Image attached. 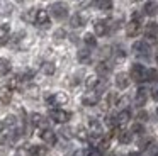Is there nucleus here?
I'll use <instances>...</instances> for the list:
<instances>
[{"label": "nucleus", "instance_id": "f257e3e1", "mask_svg": "<svg viewBox=\"0 0 158 156\" xmlns=\"http://www.w3.org/2000/svg\"><path fill=\"white\" fill-rule=\"evenodd\" d=\"M51 14L55 19L61 20V19H66L68 17V7L65 5L63 2H56L51 5Z\"/></svg>", "mask_w": 158, "mask_h": 156}, {"label": "nucleus", "instance_id": "f03ea898", "mask_svg": "<svg viewBox=\"0 0 158 156\" xmlns=\"http://www.w3.org/2000/svg\"><path fill=\"white\" fill-rule=\"evenodd\" d=\"M51 119L55 122H58V124H66V122L72 119V114L66 110H63V109H55V110H51Z\"/></svg>", "mask_w": 158, "mask_h": 156}, {"label": "nucleus", "instance_id": "7ed1b4c3", "mask_svg": "<svg viewBox=\"0 0 158 156\" xmlns=\"http://www.w3.org/2000/svg\"><path fill=\"white\" fill-rule=\"evenodd\" d=\"M48 104H51V105H56V107H60V105H65V104H68V95L65 93V92H58V93H55V95H49L48 98Z\"/></svg>", "mask_w": 158, "mask_h": 156}, {"label": "nucleus", "instance_id": "20e7f679", "mask_svg": "<svg viewBox=\"0 0 158 156\" xmlns=\"http://www.w3.org/2000/svg\"><path fill=\"white\" fill-rule=\"evenodd\" d=\"M144 76H146V70H144L143 64H133L131 66V78L136 81H144Z\"/></svg>", "mask_w": 158, "mask_h": 156}, {"label": "nucleus", "instance_id": "39448f33", "mask_svg": "<svg viewBox=\"0 0 158 156\" xmlns=\"http://www.w3.org/2000/svg\"><path fill=\"white\" fill-rule=\"evenodd\" d=\"M34 24L39 26V27H49V14H48V10H38V12H36Z\"/></svg>", "mask_w": 158, "mask_h": 156}, {"label": "nucleus", "instance_id": "423d86ee", "mask_svg": "<svg viewBox=\"0 0 158 156\" xmlns=\"http://www.w3.org/2000/svg\"><path fill=\"white\" fill-rule=\"evenodd\" d=\"M144 37H146L148 41H151V43L158 37V24L156 22H148L146 24V27H144Z\"/></svg>", "mask_w": 158, "mask_h": 156}, {"label": "nucleus", "instance_id": "0eeeda50", "mask_svg": "<svg viewBox=\"0 0 158 156\" xmlns=\"http://www.w3.org/2000/svg\"><path fill=\"white\" fill-rule=\"evenodd\" d=\"M89 136H94V138H100L102 136V124L95 119L89 122Z\"/></svg>", "mask_w": 158, "mask_h": 156}, {"label": "nucleus", "instance_id": "6e6552de", "mask_svg": "<svg viewBox=\"0 0 158 156\" xmlns=\"http://www.w3.org/2000/svg\"><path fill=\"white\" fill-rule=\"evenodd\" d=\"M129 121H131V112L129 110H121L119 114L114 117V125H121V127H123V125H126Z\"/></svg>", "mask_w": 158, "mask_h": 156}, {"label": "nucleus", "instance_id": "1a4fd4ad", "mask_svg": "<svg viewBox=\"0 0 158 156\" xmlns=\"http://www.w3.org/2000/svg\"><path fill=\"white\" fill-rule=\"evenodd\" d=\"M99 100H100V97H99V93L97 92H94V90H90L89 93H85L82 97V102H83V105H97L99 104Z\"/></svg>", "mask_w": 158, "mask_h": 156}, {"label": "nucleus", "instance_id": "9d476101", "mask_svg": "<svg viewBox=\"0 0 158 156\" xmlns=\"http://www.w3.org/2000/svg\"><path fill=\"white\" fill-rule=\"evenodd\" d=\"M41 139L46 142V144H49V146L56 144V134L51 131V129H48V127H44L41 131Z\"/></svg>", "mask_w": 158, "mask_h": 156}, {"label": "nucleus", "instance_id": "9b49d317", "mask_svg": "<svg viewBox=\"0 0 158 156\" xmlns=\"http://www.w3.org/2000/svg\"><path fill=\"white\" fill-rule=\"evenodd\" d=\"M129 81H131V76L127 73H117L116 76V87L121 88V90H124V88L129 87Z\"/></svg>", "mask_w": 158, "mask_h": 156}, {"label": "nucleus", "instance_id": "f8f14e48", "mask_svg": "<svg viewBox=\"0 0 158 156\" xmlns=\"http://www.w3.org/2000/svg\"><path fill=\"white\" fill-rule=\"evenodd\" d=\"M94 32H95L97 36H106V34L109 32V24L104 22V20H97L95 26H94Z\"/></svg>", "mask_w": 158, "mask_h": 156}, {"label": "nucleus", "instance_id": "ddd939ff", "mask_svg": "<svg viewBox=\"0 0 158 156\" xmlns=\"http://www.w3.org/2000/svg\"><path fill=\"white\" fill-rule=\"evenodd\" d=\"M143 10H144L146 15H156V14H158V3L153 2V0H148V2L144 3Z\"/></svg>", "mask_w": 158, "mask_h": 156}, {"label": "nucleus", "instance_id": "4468645a", "mask_svg": "<svg viewBox=\"0 0 158 156\" xmlns=\"http://www.w3.org/2000/svg\"><path fill=\"white\" fill-rule=\"evenodd\" d=\"M134 51H136L139 56H148V53H150V46H148L144 41H138V43L134 44Z\"/></svg>", "mask_w": 158, "mask_h": 156}, {"label": "nucleus", "instance_id": "2eb2a0df", "mask_svg": "<svg viewBox=\"0 0 158 156\" xmlns=\"http://www.w3.org/2000/svg\"><path fill=\"white\" fill-rule=\"evenodd\" d=\"M14 5H12L9 0H0V15H10Z\"/></svg>", "mask_w": 158, "mask_h": 156}, {"label": "nucleus", "instance_id": "dca6fc26", "mask_svg": "<svg viewBox=\"0 0 158 156\" xmlns=\"http://www.w3.org/2000/svg\"><path fill=\"white\" fill-rule=\"evenodd\" d=\"M126 34L129 37L139 34V20H131V22L127 24V27H126Z\"/></svg>", "mask_w": 158, "mask_h": 156}, {"label": "nucleus", "instance_id": "f3484780", "mask_svg": "<svg viewBox=\"0 0 158 156\" xmlns=\"http://www.w3.org/2000/svg\"><path fill=\"white\" fill-rule=\"evenodd\" d=\"M31 124L36 125V127H43V129H44L46 127V119L43 117L41 114H32L31 115Z\"/></svg>", "mask_w": 158, "mask_h": 156}, {"label": "nucleus", "instance_id": "a211bd4d", "mask_svg": "<svg viewBox=\"0 0 158 156\" xmlns=\"http://www.w3.org/2000/svg\"><path fill=\"white\" fill-rule=\"evenodd\" d=\"M10 98H12V90L10 88H7V87L0 88V102H2V104H9Z\"/></svg>", "mask_w": 158, "mask_h": 156}, {"label": "nucleus", "instance_id": "6ab92c4d", "mask_svg": "<svg viewBox=\"0 0 158 156\" xmlns=\"http://www.w3.org/2000/svg\"><path fill=\"white\" fill-rule=\"evenodd\" d=\"M117 139H119V142H123V144H129L131 139H133V132L117 131Z\"/></svg>", "mask_w": 158, "mask_h": 156}, {"label": "nucleus", "instance_id": "aec40b11", "mask_svg": "<svg viewBox=\"0 0 158 156\" xmlns=\"http://www.w3.org/2000/svg\"><path fill=\"white\" fill-rule=\"evenodd\" d=\"M9 34H10V26L9 24H2L0 26V43L5 44V41L9 39Z\"/></svg>", "mask_w": 158, "mask_h": 156}, {"label": "nucleus", "instance_id": "412c9836", "mask_svg": "<svg viewBox=\"0 0 158 156\" xmlns=\"http://www.w3.org/2000/svg\"><path fill=\"white\" fill-rule=\"evenodd\" d=\"M83 24H85V19H83V17L80 15V14H75V15H73L72 19H70V26L75 27V29H80V27H82Z\"/></svg>", "mask_w": 158, "mask_h": 156}, {"label": "nucleus", "instance_id": "4be33fe9", "mask_svg": "<svg viewBox=\"0 0 158 156\" xmlns=\"http://www.w3.org/2000/svg\"><path fill=\"white\" fill-rule=\"evenodd\" d=\"M100 83V80H99V75H92V76H89L85 80V85H87V88L89 90H94V88H97V85Z\"/></svg>", "mask_w": 158, "mask_h": 156}, {"label": "nucleus", "instance_id": "5701e85b", "mask_svg": "<svg viewBox=\"0 0 158 156\" xmlns=\"http://www.w3.org/2000/svg\"><path fill=\"white\" fill-rule=\"evenodd\" d=\"M94 3H95L100 10H110L112 5H114L112 0H94Z\"/></svg>", "mask_w": 158, "mask_h": 156}, {"label": "nucleus", "instance_id": "b1692460", "mask_svg": "<svg viewBox=\"0 0 158 156\" xmlns=\"http://www.w3.org/2000/svg\"><path fill=\"white\" fill-rule=\"evenodd\" d=\"M134 102H136L138 107H141V105H144V102H146V92H144V88H139L136 93V98H134Z\"/></svg>", "mask_w": 158, "mask_h": 156}, {"label": "nucleus", "instance_id": "393cba45", "mask_svg": "<svg viewBox=\"0 0 158 156\" xmlns=\"http://www.w3.org/2000/svg\"><path fill=\"white\" fill-rule=\"evenodd\" d=\"M41 71L44 75H55V71H56V66H55V63H49V61H46V63H43V66H41Z\"/></svg>", "mask_w": 158, "mask_h": 156}, {"label": "nucleus", "instance_id": "a878e982", "mask_svg": "<svg viewBox=\"0 0 158 156\" xmlns=\"http://www.w3.org/2000/svg\"><path fill=\"white\" fill-rule=\"evenodd\" d=\"M144 81H158V70H155V68H148L146 76H144Z\"/></svg>", "mask_w": 158, "mask_h": 156}, {"label": "nucleus", "instance_id": "bb28decb", "mask_svg": "<svg viewBox=\"0 0 158 156\" xmlns=\"http://www.w3.org/2000/svg\"><path fill=\"white\" fill-rule=\"evenodd\" d=\"M48 149L44 146H31V156H46Z\"/></svg>", "mask_w": 158, "mask_h": 156}, {"label": "nucleus", "instance_id": "cd10ccee", "mask_svg": "<svg viewBox=\"0 0 158 156\" xmlns=\"http://www.w3.org/2000/svg\"><path fill=\"white\" fill-rule=\"evenodd\" d=\"M97 73L99 75H107V73H110V64L109 63H99L97 64Z\"/></svg>", "mask_w": 158, "mask_h": 156}, {"label": "nucleus", "instance_id": "c85d7f7f", "mask_svg": "<svg viewBox=\"0 0 158 156\" xmlns=\"http://www.w3.org/2000/svg\"><path fill=\"white\" fill-rule=\"evenodd\" d=\"M78 61L80 63H89L90 61V51L89 49H80L78 51Z\"/></svg>", "mask_w": 158, "mask_h": 156}, {"label": "nucleus", "instance_id": "c756f323", "mask_svg": "<svg viewBox=\"0 0 158 156\" xmlns=\"http://www.w3.org/2000/svg\"><path fill=\"white\" fill-rule=\"evenodd\" d=\"M75 134H77V138H78L80 141H87V139H89V131H87L85 127H78Z\"/></svg>", "mask_w": 158, "mask_h": 156}, {"label": "nucleus", "instance_id": "7c9ffc66", "mask_svg": "<svg viewBox=\"0 0 158 156\" xmlns=\"http://www.w3.org/2000/svg\"><path fill=\"white\" fill-rule=\"evenodd\" d=\"M10 71V63L7 60H0V75H7Z\"/></svg>", "mask_w": 158, "mask_h": 156}, {"label": "nucleus", "instance_id": "2f4dec72", "mask_svg": "<svg viewBox=\"0 0 158 156\" xmlns=\"http://www.w3.org/2000/svg\"><path fill=\"white\" fill-rule=\"evenodd\" d=\"M83 41H85V44H87V46H90V47L97 46V39H95V36H94V34H85Z\"/></svg>", "mask_w": 158, "mask_h": 156}, {"label": "nucleus", "instance_id": "473e14b6", "mask_svg": "<svg viewBox=\"0 0 158 156\" xmlns=\"http://www.w3.org/2000/svg\"><path fill=\"white\" fill-rule=\"evenodd\" d=\"M107 104H109L110 107H114V105L119 104V97H117V93H109L107 95Z\"/></svg>", "mask_w": 158, "mask_h": 156}, {"label": "nucleus", "instance_id": "72a5a7b5", "mask_svg": "<svg viewBox=\"0 0 158 156\" xmlns=\"http://www.w3.org/2000/svg\"><path fill=\"white\" fill-rule=\"evenodd\" d=\"M36 12H38L36 9L27 10V12L24 14V20H27V22H34V19H36Z\"/></svg>", "mask_w": 158, "mask_h": 156}, {"label": "nucleus", "instance_id": "f704fd0d", "mask_svg": "<svg viewBox=\"0 0 158 156\" xmlns=\"http://www.w3.org/2000/svg\"><path fill=\"white\" fill-rule=\"evenodd\" d=\"M17 154L19 156H31V146H21L17 149Z\"/></svg>", "mask_w": 158, "mask_h": 156}, {"label": "nucleus", "instance_id": "c9c22d12", "mask_svg": "<svg viewBox=\"0 0 158 156\" xmlns=\"http://www.w3.org/2000/svg\"><path fill=\"white\" fill-rule=\"evenodd\" d=\"M4 124V127H14L15 125V117L14 115H9V117H5V121L2 122Z\"/></svg>", "mask_w": 158, "mask_h": 156}, {"label": "nucleus", "instance_id": "e433bc0d", "mask_svg": "<svg viewBox=\"0 0 158 156\" xmlns=\"http://www.w3.org/2000/svg\"><path fill=\"white\" fill-rule=\"evenodd\" d=\"M148 151H150L151 156H158V144L156 142H151L150 148H148Z\"/></svg>", "mask_w": 158, "mask_h": 156}, {"label": "nucleus", "instance_id": "4c0bfd02", "mask_svg": "<svg viewBox=\"0 0 158 156\" xmlns=\"http://www.w3.org/2000/svg\"><path fill=\"white\" fill-rule=\"evenodd\" d=\"M150 144H151V139H150V138H146V139H141V142H139V148H144V149H148V148H150Z\"/></svg>", "mask_w": 158, "mask_h": 156}, {"label": "nucleus", "instance_id": "58836bf2", "mask_svg": "<svg viewBox=\"0 0 158 156\" xmlns=\"http://www.w3.org/2000/svg\"><path fill=\"white\" fill-rule=\"evenodd\" d=\"M131 132H138V134H139V132H143V125H141L139 122H138V124H134L133 129H131Z\"/></svg>", "mask_w": 158, "mask_h": 156}, {"label": "nucleus", "instance_id": "ea45409f", "mask_svg": "<svg viewBox=\"0 0 158 156\" xmlns=\"http://www.w3.org/2000/svg\"><path fill=\"white\" fill-rule=\"evenodd\" d=\"M7 141H9V136H5L4 132H0V146H4Z\"/></svg>", "mask_w": 158, "mask_h": 156}, {"label": "nucleus", "instance_id": "a19ab883", "mask_svg": "<svg viewBox=\"0 0 158 156\" xmlns=\"http://www.w3.org/2000/svg\"><path fill=\"white\" fill-rule=\"evenodd\" d=\"M138 119H139V121H146V119H148V114H146V112L141 110L139 114H138Z\"/></svg>", "mask_w": 158, "mask_h": 156}, {"label": "nucleus", "instance_id": "79ce46f5", "mask_svg": "<svg viewBox=\"0 0 158 156\" xmlns=\"http://www.w3.org/2000/svg\"><path fill=\"white\" fill-rule=\"evenodd\" d=\"M151 95H153V98H155V100H158V87H156V88H153Z\"/></svg>", "mask_w": 158, "mask_h": 156}, {"label": "nucleus", "instance_id": "37998d69", "mask_svg": "<svg viewBox=\"0 0 158 156\" xmlns=\"http://www.w3.org/2000/svg\"><path fill=\"white\" fill-rule=\"evenodd\" d=\"M60 37H65V31H61V29H60L58 32H56V39H60Z\"/></svg>", "mask_w": 158, "mask_h": 156}, {"label": "nucleus", "instance_id": "c03bdc74", "mask_svg": "<svg viewBox=\"0 0 158 156\" xmlns=\"http://www.w3.org/2000/svg\"><path fill=\"white\" fill-rule=\"evenodd\" d=\"M129 156H141V154H139V153H131Z\"/></svg>", "mask_w": 158, "mask_h": 156}, {"label": "nucleus", "instance_id": "a18cd8bd", "mask_svg": "<svg viewBox=\"0 0 158 156\" xmlns=\"http://www.w3.org/2000/svg\"><path fill=\"white\" fill-rule=\"evenodd\" d=\"M15 2H22V0H15Z\"/></svg>", "mask_w": 158, "mask_h": 156}, {"label": "nucleus", "instance_id": "49530a36", "mask_svg": "<svg viewBox=\"0 0 158 156\" xmlns=\"http://www.w3.org/2000/svg\"><path fill=\"white\" fill-rule=\"evenodd\" d=\"M156 63H158V56H156Z\"/></svg>", "mask_w": 158, "mask_h": 156}, {"label": "nucleus", "instance_id": "de8ad7c7", "mask_svg": "<svg viewBox=\"0 0 158 156\" xmlns=\"http://www.w3.org/2000/svg\"><path fill=\"white\" fill-rule=\"evenodd\" d=\"M156 114H158V109H156Z\"/></svg>", "mask_w": 158, "mask_h": 156}, {"label": "nucleus", "instance_id": "09e8293b", "mask_svg": "<svg viewBox=\"0 0 158 156\" xmlns=\"http://www.w3.org/2000/svg\"><path fill=\"white\" fill-rule=\"evenodd\" d=\"M0 46H2V43H0Z\"/></svg>", "mask_w": 158, "mask_h": 156}]
</instances>
